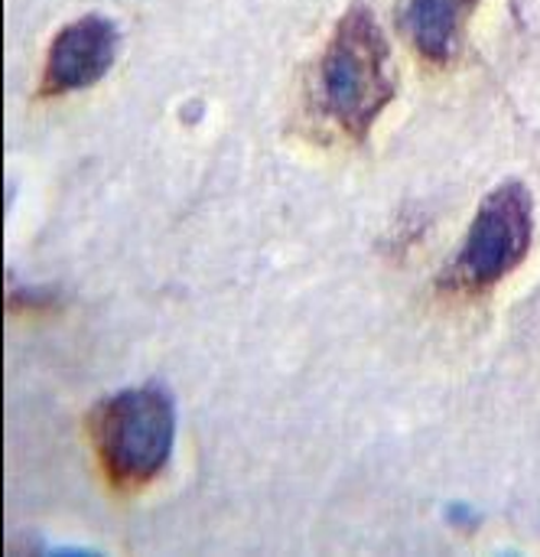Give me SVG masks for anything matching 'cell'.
Masks as SVG:
<instances>
[{
    "label": "cell",
    "mask_w": 540,
    "mask_h": 557,
    "mask_svg": "<svg viewBox=\"0 0 540 557\" xmlns=\"http://www.w3.org/2000/svg\"><path fill=\"white\" fill-rule=\"evenodd\" d=\"M476 0H411L404 10V26L417 46L434 62H447L463 36V23Z\"/></svg>",
    "instance_id": "5"
},
{
    "label": "cell",
    "mask_w": 540,
    "mask_h": 557,
    "mask_svg": "<svg viewBox=\"0 0 540 557\" xmlns=\"http://www.w3.org/2000/svg\"><path fill=\"white\" fill-rule=\"evenodd\" d=\"M117 55V26L104 16H81L68 23L49 46L39 95H68L95 85Z\"/></svg>",
    "instance_id": "4"
},
{
    "label": "cell",
    "mask_w": 540,
    "mask_h": 557,
    "mask_svg": "<svg viewBox=\"0 0 540 557\" xmlns=\"http://www.w3.org/2000/svg\"><path fill=\"white\" fill-rule=\"evenodd\" d=\"M531 238H535L531 189L518 180H508L482 199L443 284L476 294L495 287L515 268H522V261L531 251Z\"/></svg>",
    "instance_id": "3"
},
{
    "label": "cell",
    "mask_w": 540,
    "mask_h": 557,
    "mask_svg": "<svg viewBox=\"0 0 540 557\" xmlns=\"http://www.w3.org/2000/svg\"><path fill=\"white\" fill-rule=\"evenodd\" d=\"M391 49L368 7L355 3L336 26L319 62V111L352 140H365L391 104L398 82Z\"/></svg>",
    "instance_id": "1"
},
{
    "label": "cell",
    "mask_w": 540,
    "mask_h": 557,
    "mask_svg": "<svg viewBox=\"0 0 540 557\" xmlns=\"http://www.w3.org/2000/svg\"><path fill=\"white\" fill-rule=\"evenodd\" d=\"M88 431L104 476L117 490H140L169 463L176 441V408L173 398L156 385L124 388L91 411Z\"/></svg>",
    "instance_id": "2"
}]
</instances>
